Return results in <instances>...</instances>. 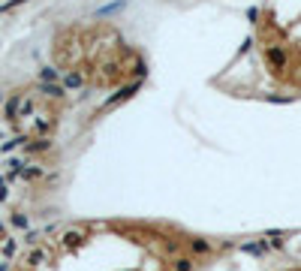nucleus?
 Returning <instances> with one entry per match:
<instances>
[{
	"label": "nucleus",
	"mask_w": 301,
	"mask_h": 271,
	"mask_svg": "<svg viewBox=\"0 0 301 271\" xmlns=\"http://www.w3.org/2000/svg\"><path fill=\"white\" fill-rule=\"evenodd\" d=\"M235 244L172 220L115 217L27 235L15 271H223Z\"/></svg>",
	"instance_id": "obj_1"
},
{
	"label": "nucleus",
	"mask_w": 301,
	"mask_h": 271,
	"mask_svg": "<svg viewBox=\"0 0 301 271\" xmlns=\"http://www.w3.org/2000/svg\"><path fill=\"white\" fill-rule=\"evenodd\" d=\"M217 87L253 100H301V0H265Z\"/></svg>",
	"instance_id": "obj_2"
},
{
	"label": "nucleus",
	"mask_w": 301,
	"mask_h": 271,
	"mask_svg": "<svg viewBox=\"0 0 301 271\" xmlns=\"http://www.w3.org/2000/svg\"><path fill=\"white\" fill-rule=\"evenodd\" d=\"M223 271H301V235L238 238Z\"/></svg>",
	"instance_id": "obj_3"
}]
</instances>
